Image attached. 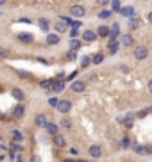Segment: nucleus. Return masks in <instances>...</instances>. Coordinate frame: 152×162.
Listing matches in <instances>:
<instances>
[{
  "label": "nucleus",
  "mask_w": 152,
  "mask_h": 162,
  "mask_svg": "<svg viewBox=\"0 0 152 162\" xmlns=\"http://www.w3.org/2000/svg\"><path fill=\"white\" fill-rule=\"evenodd\" d=\"M70 14H72L73 18H82L86 14V9L82 6H72L70 7Z\"/></svg>",
  "instance_id": "nucleus-1"
},
{
  "label": "nucleus",
  "mask_w": 152,
  "mask_h": 162,
  "mask_svg": "<svg viewBox=\"0 0 152 162\" xmlns=\"http://www.w3.org/2000/svg\"><path fill=\"white\" fill-rule=\"evenodd\" d=\"M70 109H72V102H70V100H59V103H58V111H59V112L66 114Z\"/></svg>",
  "instance_id": "nucleus-2"
},
{
  "label": "nucleus",
  "mask_w": 152,
  "mask_h": 162,
  "mask_svg": "<svg viewBox=\"0 0 152 162\" xmlns=\"http://www.w3.org/2000/svg\"><path fill=\"white\" fill-rule=\"evenodd\" d=\"M147 55H149V50L145 48V46H138V48L134 50V57H136L138 61H143V59H147Z\"/></svg>",
  "instance_id": "nucleus-3"
},
{
  "label": "nucleus",
  "mask_w": 152,
  "mask_h": 162,
  "mask_svg": "<svg viewBox=\"0 0 152 162\" xmlns=\"http://www.w3.org/2000/svg\"><path fill=\"white\" fill-rule=\"evenodd\" d=\"M52 89H54V93H61L63 89H65V78L59 77L54 80V84H52Z\"/></svg>",
  "instance_id": "nucleus-4"
},
{
  "label": "nucleus",
  "mask_w": 152,
  "mask_h": 162,
  "mask_svg": "<svg viewBox=\"0 0 152 162\" xmlns=\"http://www.w3.org/2000/svg\"><path fill=\"white\" fill-rule=\"evenodd\" d=\"M90 155L93 157V159H99L102 155V150L99 144H93V146H90Z\"/></svg>",
  "instance_id": "nucleus-5"
},
{
  "label": "nucleus",
  "mask_w": 152,
  "mask_h": 162,
  "mask_svg": "<svg viewBox=\"0 0 152 162\" xmlns=\"http://www.w3.org/2000/svg\"><path fill=\"white\" fill-rule=\"evenodd\" d=\"M84 87H86V84L84 82H81V80H75L72 84V91H75V93H82L84 91Z\"/></svg>",
  "instance_id": "nucleus-6"
},
{
  "label": "nucleus",
  "mask_w": 152,
  "mask_h": 162,
  "mask_svg": "<svg viewBox=\"0 0 152 162\" xmlns=\"http://www.w3.org/2000/svg\"><path fill=\"white\" fill-rule=\"evenodd\" d=\"M54 144H56L58 148H63V146H66L65 137H63V135H59V134H56V135H54Z\"/></svg>",
  "instance_id": "nucleus-7"
},
{
  "label": "nucleus",
  "mask_w": 152,
  "mask_h": 162,
  "mask_svg": "<svg viewBox=\"0 0 152 162\" xmlns=\"http://www.w3.org/2000/svg\"><path fill=\"white\" fill-rule=\"evenodd\" d=\"M120 13H122V16H127V18H132V16H134V7H131V6H127V7H122V9H120Z\"/></svg>",
  "instance_id": "nucleus-8"
},
{
  "label": "nucleus",
  "mask_w": 152,
  "mask_h": 162,
  "mask_svg": "<svg viewBox=\"0 0 152 162\" xmlns=\"http://www.w3.org/2000/svg\"><path fill=\"white\" fill-rule=\"evenodd\" d=\"M23 112H25V109H23L22 103H18V105H16L15 109H13V116H15V118H22Z\"/></svg>",
  "instance_id": "nucleus-9"
},
{
  "label": "nucleus",
  "mask_w": 152,
  "mask_h": 162,
  "mask_svg": "<svg viewBox=\"0 0 152 162\" xmlns=\"http://www.w3.org/2000/svg\"><path fill=\"white\" fill-rule=\"evenodd\" d=\"M118 45H120L118 41H115V39H109V45H108L109 54H116V52H118Z\"/></svg>",
  "instance_id": "nucleus-10"
},
{
  "label": "nucleus",
  "mask_w": 152,
  "mask_h": 162,
  "mask_svg": "<svg viewBox=\"0 0 152 162\" xmlns=\"http://www.w3.org/2000/svg\"><path fill=\"white\" fill-rule=\"evenodd\" d=\"M54 28H56L58 32H66V30H68V23H66V21H58V23L54 25Z\"/></svg>",
  "instance_id": "nucleus-11"
},
{
  "label": "nucleus",
  "mask_w": 152,
  "mask_h": 162,
  "mask_svg": "<svg viewBox=\"0 0 152 162\" xmlns=\"http://www.w3.org/2000/svg\"><path fill=\"white\" fill-rule=\"evenodd\" d=\"M97 34H99V36H102V37H108V36L111 34V28H109V27H106V25H102V27H99Z\"/></svg>",
  "instance_id": "nucleus-12"
},
{
  "label": "nucleus",
  "mask_w": 152,
  "mask_h": 162,
  "mask_svg": "<svg viewBox=\"0 0 152 162\" xmlns=\"http://www.w3.org/2000/svg\"><path fill=\"white\" fill-rule=\"evenodd\" d=\"M36 125H38V127H41V128H45V127H47V125H48V123H47V116L39 114V116L36 118Z\"/></svg>",
  "instance_id": "nucleus-13"
},
{
  "label": "nucleus",
  "mask_w": 152,
  "mask_h": 162,
  "mask_svg": "<svg viewBox=\"0 0 152 162\" xmlns=\"http://www.w3.org/2000/svg\"><path fill=\"white\" fill-rule=\"evenodd\" d=\"M132 43H134L132 36H129V34H123L122 36V45H123V46H131Z\"/></svg>",
  "instance_id": "nucleus-14"
},
{
  "label": "nucleus",
  "mask_w": 152,
  "mask_h": 162,
  "mask_svg": "<svg viewBox=\"0 0 152 162\" xmlns=\"http://www.w3.org/2000/svg\"><path fill=\"white\" fill-rule=\"evenodd\" d=\"M95 32L93 30H84V34H82V39H84V41H93L95 39Z\"/></svg>",
  "instance_id": "nucleus-15"
},
{
  "label": "nucleus",
  "mask_w": 152,
  "mask_h": 162,
  "mask_svg": "<svg viewBox=\"0 0 152 162\" xmlns=\"http://www.w3.org/2000/svg\"><path fill=\"white\" fill-rule=\"evenodd\" d=\"M47 43H48V45H58V43H59V36L58 34H48V36H47Z\"/></svg>",
  "instance_id": "nucleus-16"
},
{
  "label": "nucleus",
  "mask_w": 152,
  "mask_h": 162,
  "mask_svg": "<svg viewBox=\"0 0 152 162\" xmlns=\"http://www.w3.org/2000/svg\"><path fill=\"white\" fill-rule=\"evenodd\" d=\"M18 39H20L22 43H32L34 41V37H32L30 34H20L18 36Z\"/></svg>",
  "instance_id": "nucleus-17"
},
{
  "label": "nucleus",
  "mask_w": 152,
  "mask_h": 162,
  "mask_svg": "<svg viewBox=\"0 0 152 162\" xmlns=\"http://www.w3.org/2000/svg\"><path fill=\"white\" fill-rule=\"evenodd\" d=\"M45 128H47V132H48L50 135H56V134H58V125H54V123H48Z\"/></svg>",
  "instance_id": "nucleus-18"
},
{
  "label": "nucleus",
  "mask_w": 152,
  "mask_h": 162,
  "mask_svg": "<svg viewBox=\"0 0 152 162\" xmlns=\"http://www.w3.org/2000/svg\"><path fill=\"white\" fill-rule=\"evenodd\" d=\"M38 25H39V27H41V30H45V32L48 30V21L45 20V18H41V20H38Z\"/></svg>",
  "instance_id": "nucleus-19"
},
{
  "label": "nucleus",
  "mask_w": 152,
  "mask_h": 162,
  "mask_svg": "<svg viewBox=\"0 0 152 162\" xmlns=\"http://www.w3.org/2000/svg\"><path fill=\"white\" fill-rule=\"evenodd\" d=\"M13 96H15L18 102H22V100H23V93L20 91V89H16V87H15V89H13Z\"/></svg>",
  "instance_id": "nucleus-20"
},
{
  "label": "nucleus",
  "mask_w": 152,
  "mask_h": 162,
  "mask_svg": "<svg viewBox=\"0 0 152 162\" xmlns=\"http://www.w3.org/2000/svg\"><path fill=\"white\" fill-rule=\"evenodd\" d=\"M61 128H65V130H70V128H72V123H70L68 120H63V121H61Z\"/></svg>",
  "instance_id": "nucleus-21"
},
{
  "label": "nucleus",
  "mask_w": 152,
  "mask_h": 162,
  "mask_svg": "<svg viewBox=\"0 0 152 162\" xmlns=\"http://www.w3.org/2000/svg\"><path fill=\"white\" fill-rule=\"evenodd\" d=\"M138 25H140V20H136V18H131V21H129V27H131V28H136Z\"/></svg>",
  "instance_id": "nucleus-22"
},
{
  "label": "nucleus",
  "mask_w": 152,
  "mask_h": 162,
  "mask_svg": "<svg viewBox=\"0 0 152 162\" xmlns=\"http://www.w3.org/2000/svg\"><path fill=\"white\" fill-rule=\"evenodd\" d=\"M102 61H104V55H102V54H97V55L93 57V63L95 64H100Z\"/></svg>",
  "instance_id": "nucleus-23"
},
{
  "label": "nucleus",
  "mask_w": 152,
  "mask_h": 162,
  "mask_svg": "<svg viewBox=\"0 0 152 162\" xmlns=\"http://www.w3.org/2000/svg\"><path fill=\"white\" fill-rule=\"evenodd\" d=\"M111 4H113V11H120L122 7H120V0H111Z\"/></svg>",
  "instance_id": "nucleus-24"
},
{
  "label": "nucleus",
  "mask_w": 152,
  "mask_h": 162,
  "mask_svg": "<svg viewBox=\"0 0 152 162\" xmlns=\"http://www.w3.org/2000/svg\"><path fill=\"white\" fill-rule=\"evenodd\" d=\"M81 46V41H77V39H72V43H70V48L72 50H77Z\"/></svg>",
  "instance_id": "nucleus-25"
},
{
  "label": "nucleus",
  "mask_w": 152,
  "mask_h": 162,
  "mask_svg": "<svg viewBox=\"0 0 152 162\" xmlns=\"http://www.w3.org/2000/svg\"><path fill=\"white\" fill-rule=\"evenodd\" d=\"M111 14H113V11H102V13L99 14V18H104V20H106V18H109Z\"/></svg>",
  "instance_id": "nucleus-26"
},
{
  "label": "nucleus",
  "mask_w": 152,
  "mask_h": 162,
  "mask_svg": "<svg viewBox=\"0 0 152 162\" xmlns=\"http://www.w3.org/2000/svg\"><path fill=\"white\" fill-rule=\"evenodd\" d=\"M52 84H54V80H43V82H41V87H43V89H48Z\"/></svg>",
  "instance_id": "nucleus-27"
},
{
  "label": "nucleus",
  "mask_w": 152,
  "mask_h": 162,
  "mask_svg": "<svg viewBox=\"0 0 152 162\" xmlns=\"http://www.w3.org/2000/svg\"><path fill=\"white\" fill-rule=\"evenodd\" d=\"M131 146V139L129 137H123L122 139V148H129Z\"/></svg>",
  "instance_id": "nucleus-28"
},
{
  "label": "nucleus",
  "mask_w": 152,
  "mask_h": 162,
  "mask_svg": "<svg viewBox=\"0 0 152 162\" xmlns=\"http://www.w3.org/2000/svg\"><path fill=\"white\" fill-rule=\"evenodd\" d=\"M58 103H59L58 98H54V96H52V98H48V105H50V107H58Z\"/></svg>",
  "instance_id": "nucleus-29"
},
{
  "label": "nucleus",
  "mask_w": 152,
  "mask_h": 162,
  "mask_svg": "<svg viewBox=\"0 0 152 162\" xmlns=\"http://www.w3.org/2000/svg\"><path fill=\"white\" fill-rule=\"evenodd\" d=\"M70 36H72V37H77V36H79V27H72V30H70Z\"/></svg>",
  "instance_id": "nucleus-30"
},
{
  "label": "nucleus",
  "mask_w": 152,
  "mask_h": 162,
  "mask_svg": "<svg viewBox=\"0 0 152 162\" xmlns=\"http://www.w3.org/2000/svg\"><path fill=\"white\" fill-rule=\"evenodd\" d=\"M11 134H13V139H16V141H20V139H22V134H20L18 130H13Z\"/></svg>",
  "instance_id": "nucleus-31"
},
{
  "label": "nucleus",
  "mask_w": 152,
  "mask_h": 162,
  "mask_svg": "<svg viewBox=\"0 0 152 162\" xmlns=\"http://www.w3.org/2000/svg\"><path fill=\"white\" fill-rule=\"evenodd\" d=\"M149 112H152V109H145V111H141V112H138V118H145Z\"/></svg>",
  "instance_id": "nucleus-32"
},
{
  "label": "nucleus",
  "mask_w": 152,
  "mask_h": 162,
  "mask_svg": "<svg viewBox=\"0 0 152 162\" xmlns=\"http://www.w3.org/2000/svg\"><path fill=\"white\" fill-rule=\"evenodd\" d=\"M125 127L127 128L132 127V116H127V118H125Z\"/></svg>",
  "instance_id": "nucleus-33"
},
{
  "label": "nucleus",
  "mask_w": 152,
  "mask_h": 162,
  "mask_svg": "<svg viewBox=\"0 0 152 162\" xmlns=\"http://www.w3.org/2000/svg\"><path fill=\"white\" fill-rule=\"evenodd\" d=\"M75 50H70V52H68V59H70V61H73V59H75Z\"/></svg>",
  "instance_id": "nucleus-34"
},
{
  "label": "nucleus",
  "mask_w": 152,
  "mask_h": 162,
  "mask_svg": "<svg viewBox=\"0 0 152 162\" xmlns=\"http://www.w3.org/2000/svg\"><path fill=\"white\" fill-rule=\"evenodd\" d=\"M97 4H100V6H108L109 4V0H95Z\"/></svg>",
  "instance_id": "nucleus-35"
},
{
  "label": "nucleus",
  "mask_w": 152,
  "mask_h": 162,
  "mask_svg": "<svg viewBox=\"0 0 152 162\" xmlns=\"http://www.w3.org/2000/svg\"><path fill=\"white\" fill-rule=\"evenodd\" d=\"M90 64V57H82V66H88Z\"/></svg>",
  "instance_id": "nucleus-36"
},
{
  "label": "nucleus",
  "mask_w": 152,
  "mask_h": 162,
  "mask_svg": "<svg viewBox=\"0 0 152 162\" xmlns=\"http://www.w3.org/2000/svg\"><path fill=\"white\" fill-rule=\"evenodd\" d=\"M7 55H9L7 50H0V57H7Z\"/></svg>",
  "instance_id": "nucleus-37"
},
{
  "label": "nucleus",
  "mask_w": 152,
  "mask_h": 162,
  "mask_svg": "<svg viewBox=\"0 0 152 162\" xmlns=\"http://www.w3.org/2000/svg\"><path fill=\"white\" fill-rule=\"evenodd\" d=\"M32 162H41V160H39V157H38V155H34V157H32Z\"/></svg>",
  "instance_id": "nucleus-38"
},
{
  "label": "nucleus",
  "mask_w": 152,
  "mask_h": 162,
  "mask_svg": "<svg viewBox=\"0 0 152 162\" xmlns=\"http://www.w3.org/2000/svg\"><path fill=\"white\" fill-rule=\"evenodd\" d=\"M147 20H149V23H152V11L149 13V16H147Z\"/></svg>",
  "instance_id": "nucleus-39"
},
{
  "label": "nucleus",
  "mask_w": 152,
  "mask_h": 162,
  "mask_svg": "<svg viewBox=\"0 0 152 162\" xmlns=\"http://www.w3.org/2000/svg\"><path fill=\"white\" fill-rule=\"evenodd\" d=\"M149 91L152 93V80H150V82H149Z\"/></svg>",
  "instance_id": "nucleus-40"
},
{
  "label": "nucleus",
  "mask_w": 152,
  "mask_h": 162,
  "mask_svg": "<svg viewBox=\"0 0 152 162\" xmlns=\"http://www.w3.org/2000/svg\"><path fill=\"white\" fill-rule=\"evenodd\" d=\"M6 2H7V0H0V6H4V4H6Z\"/></svg>",
  "instance_id": "nucleus-41"
},
{
  "label": "nucleus",
  "mask_w": 152,
  "mask_h": 162,
  "mask_svg": "<svg viewBox=\"0 0 152 162\" xmlns=\"http://www.w3.org/2000/svg\"><path fill=\"white\" fill-rule=\"evenodd\" d=\"M18 162H23V160H22V159H20V157H18Z\"/></svg>",
  "instance_id": "nucleus-42"
},
{
  "label": "nucleus",
  "mask_w": 152,
  "mask_h": 162,
  "mask_svg": "<svg viewBox=\"0 0 152 162\" xmlns=\"http://www.w3.org/2000/svg\"><path fill=\"white\" fill-rule=\"evenodd\" d=\"M2 91H4V89H2V85H0V93H2Z\"/></svg>",
  "instance_id": "nucleus-43"
},
{
  "label": "nucleus",
  "mask_w": 152,
  "mask_h": 162,
  "mask_svg": "<svg viewBox=\"0 0 152 162\" xmlns=\"http://www.w3.org/2000/svg\"><path fill=\"white\" fill-rule=\"evenodd\" d=\"M65 162H72V160H65Z\"/></svg>",
  "instance_id": "nucleus-44"
}]
</instances>
